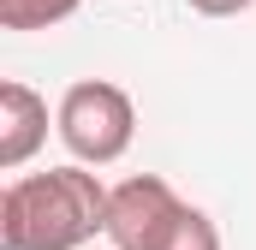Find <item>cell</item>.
<instances>
[{
    "instance_id": "cell-1",
    "label": "cell",
    "mask_w": 256,
    "mask_h": 250,
    "mask_svg": "<svg viewBox=\"0 0 256 250\" xmlns=\"http://www.w3.org/2000/svg\"><path fill=\"white\" fill-rule=\"evenodd\" d=\"M108 190L78 161L12 179L0 190V250H84L108 232Z\"/></svg>"
},
{
    "instance_id": "cell-2",
    "label": "cell",
    "mask_w": 256,
    "mask_h": 250,
    "mask_svg": "<svg viewBox=\"0 0 256 250\" xmlns=\"http://www.w3.org/2000/svg\"><path fill=\"white\" fill-rule=\"evenodd\" d=\"M54 131H60V143L72 149L78 167H114L137 137V102L108 78H84L60 96Z\"/></svg>"
},
{
    "instance_id": "cell-3",
    "label": "cell",
    "mask_w": 256,
    "mask_h": 250,
    "mask_svg": "<svg viewBox=\"0 0 256 250\" xmlns=\"http://www.w3.org/2000/svg\"><path fill=\"white\" fill-rule=\"evenodd\" d=\"M185 214V196L161 173H131L108 190V244L114 250H161L173 220Z\"/></svg>"
},
{
    "instance_id": "cell-4",
    "label": "cell",
    "mask_w": 256,
    "mask_h": 250,
    "mask_svg": "<svg viewBox=\"0 0 256 250\" xmlns=\"http://www.w3.org/2000/svg\"><path fill=\"white\" fill-rule=\"evenodd\" d=\"M42 143H48V102H42L30 84L6 78V84H0V167L18 173Z\"/></svg>"
},
{
    "instance_id": "cell-5",
    "label": "cell",
    "mask_w": 256,
    "mask_h": 250,
    "mask_svg": "<svg viewBox=\"0 0 256 250\" xmlns=\"http://www.w3.org/2000/svg\"><path fill=\"white\" fill-rule=\"evenodd\" d=\"M84 0H0V24L6 30H54Z\"/></svg>"
},
{
    "instance_id": "cell-6",
    "label": "cell",
    "mask_w": 256,
    "mask_h": 250,
    "mask_svg": "<svg viewBox=\"0 0 256 250\" xmlns=\"http://www.w3.org/2000/svg\"><path fill=\"white\" fill-rule=\"evenodd\" d=\"M161 250H220V232H214V220L185 202V214L173 220V232L161 238Z\"/></svg>"
},
{
    "instance_id": "cell-7",
    "label": "cell",
    "mask_w": 256,
    "mask_h": 250,
    "mask_svg": "<svg viewBox=\"0 0 256 250\" xmlns=\"http://www.w3.org/2000/svg\"><path fill=\"white\" fill-rule=\"evenodd\" d=\"M191 12H202V18H238V12H250L256 0H185Z\"/></svg>"
}]
</instances>
